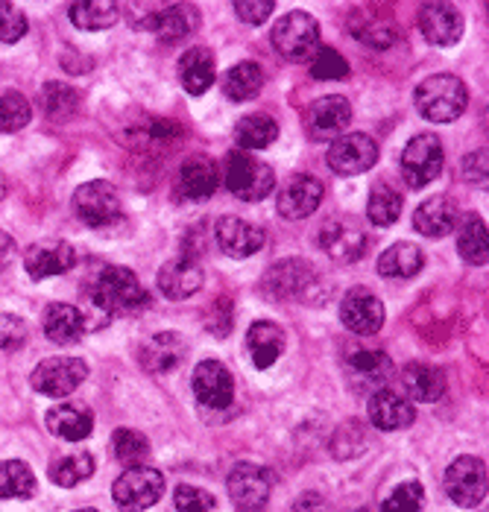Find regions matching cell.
Masks as SVG:
<instances>
[{"mask_svg":"<svg viewBox=\"0 0 489 512\" xmlns=\"http://www.w3.org/2000/svg\"><path fill=\"white\" fill-rule=\"evenodd\" d=\"M320 249L337 264H355L367 255L369 237L355 220H328L317 235Z\"/></svg>","mask_w":489,"mask_h":512,"instance_id":"13","label":"cell"},{"mask_svg":"<svg viewBox=\"0 0 489 512\" xmlns=\"http://www.w3.org/2000/svg\"><path fill=\"white\" fill-rule=\"evenodd\" d=\"M311 77L320 82H334V79L349 77V62L334 50V47H323L311 56Z\"/></svg>","mask_w":489,"mask_h":512,"instance_id":"46","label":"cell"},{"mask_svg":"<svg viewBox=\"0 0 489 512\" xmlns=\"http://www.w3.org/2000/svg\"><path fill=\"white\" fill-rule=\"evenodd\" d=\"M270 41L287 62H311L320 50V24L308 12H287L282 21H276Z\"/></svg>","mask_w":489,"mask_h":512,"instance_id":"5","label":"cell"},{"mask_svg":"<svg viewBox=\"0 0 489 512\" xmlns=\"http://www.w3.org/2000/svg\"><path fill=\"white\" fill-rule=\"evenodd\" d=\"M164 495V474L153 466H132L115 480L112 498L123 512L150 510Z\"/></svg>","mask_w":489,"mask_h":512,"instance_id":"6","label":"cell"},{"mask_svg":"<svg viewBox=\"0 0 489 512\" xmlns=\"http://www.w3.org/2000/svg\"><path fill=\"white\" fill-rule=\"evenodd\" d=\"M443 161H446V153H443L440 138L431 132H422L410 138L402 153V176L413 191H419L443 173Z\"/></svg>","mask_w":489,"mask_h":512,"instance_id":"8","label":"cell"},{"mask_svg":"<svg viewBox=\"0 0 489 512\" xmlns=\"http://www.w3.org/2000/svg\"><path fill=\"white\" fill-rule=\"evenodd\" d=\"M323 182L308 176V173H293L282 185L279 199H276V208L285 220H305L311 217L320 202H323Z\"/></svg>","mask_w":489,"mask_h":512,"instance_id":"18","label":"cell"},{"mask_svg":"<svg viewBox=\"0 0 489 512\" xmlns=\"http://www.w3.org/2000/svg\"><path fill=\"white\" fill-rule=\"evenodd\" d=\"M463 179L475 188H487V150L463 158Z\"/></svg>","mask_w":489,"mask_h":512,"instance_id":"52","label":"cell"},{"mask_svg":"<svg viewBox=\"0 0 489 512\" xmlns=\"http://www.w3.org/2000/svg\"><path fill=\"white\" fill-rule=\"evenodd\" d=\"M367 413L369 425L378 428V431H384V434L402 431V428L413 425V419H416V410H413V401H410L408 395L393 393L387 387L369 395Z\"/></svg>","mask_w":489,"mask_h":512,"instance_id":"20","label":"cell"},{"mask_svg":"<svg viewBox=\"0 0 489 512\" xmlns=\"http://www.w3.org/2000/svg\"><path fill=\"white\" fill-rule=\"evenodd\" d=\"M349 120H352L349 100L340 97V94H331V97L314 100L305 109V132L314 141H331V138H340L343 135V129L349 126Z\"/></svg>","mask_w":489,"mask_h":512,"instance_id":"17","label":"cell"},{"mask_svg":"<svg viewBox=\"0 0 489 512\" xmlns=\"http://www.w3.org/2000/svg\"><path fill=\"white\" fill-rule=\"evenodd\" d=\"M326 161L337 176H358L378 161V144L364 132H343L328 147Z\"/></svg>","mask_w":489,"mask_h":512,"instance_id":"14","label":"cell"},{"mask_svg":"<svg viewBox=\"0 0 489 512\" xmlns=\"http://www.w3.org/2000/svg\"><path fill=\"white\" fill-rule=\"evenodd\" d=\"M200 24V15L191 3H167V6H159L156 18H153V33L156 39L167 41H182L188 39Z\"/></svg>","mask_w":489,"mask_h":512,"instance_id":"29","label":"cell"},{"mask_svg":"<svg viewBox=\"0 0 489 512\" xmlns=\"http://www.w3.org/2000/svg\"><path fill=\"white\" fill-rule=\"evenodd\" d=\"M211 311H217V319H208V322H211L208 328H211L217 337H226V334L232 331V302L220 296V299H214Z\"/></svg>","mask_w":489,"mask_h":512,"instance_id":"53","label":"cell"},{"mask_svg":"<svg viewBox=\"0 0 489 512\" xmlns=\"http://www.w3.org/2000/svg\"><path fill=\"white\" fill-rule=\"evenodd\" d=\"M41 112L50 120H71L80 112V94L71 85L62 82H47L39 94Z\"/></svg>","mask_w":489,"mask_h":512,"instance_id":"37","label":"cell"},{"mask_svg":"<svg viewBox=\"0 0 489 512\" xmlns=\"http://www.w3.org/2000/svg\"><path fill=\"white\" fill-rule=\"evenodd\" d=\"M74 264H77V252L65 240H41L24 252V270L39 281L50 276H62V273L74 270Z\"/></svg>","mask_w":489,"mask_h":512,"instance_id":"19","label":"cell"},{"mask_svg":"<svg viewBox=\"0 0 489 512\" xmlns=\"http://www.w3.org/2000/svg\"><path fill=\"white\" fill-rule=\"evenodd\" d=\"M317 284H320V276L311 264L290 258V261H279L276 267L267 270V276L261 281V290L267 299L293 302V299H311Z\"/></svg>","mask_w":489,"mask_h":512,"instance_id":"9","label":"cell"},{"mask_svg":"<svg viewBox=\"0 0 489 512\" xmlns=\"http://www.w3.org/2000/svg\"><path fill=\"white\" fill-rule=\"evenodd\" d=\"M220 164L208 156H194L182 161L179 173H176V191L182 199L200 202L208 199L220 188Z\"/></svg>","mask_w":489,"mask_h":512,"instance_id":"22","label":"cell"},{"mask_svg":"<svg viewBox=\"0 0 489 512\" xmlns=\"http://www.w3.org/2000/svg\"><path fill=\"white\" fill-rule=\"evenodd\" d=\"M402 384L410 398L422 404H434L446 395V375L428 363H408L402 369Z\"/></svg>","mask_w":489,"mask_h":512,"instance_id":"32","label":"cell"},{"mask_svg":"<svg viewBox=\"0 0 489 512\" xmlns=\"http://www.w3.org/2000/svg\"><path fill=\"white\" fill-rule=\"evenodd\" d=\"M285 331L270 322V319H258L249 325V334H246V349L249 357L258 369H270L279 357L285 355Z\"/></svg>","mask_w":489,"mask_h":512,"instance_id":"27","label":"cell"},{"mask_svg":"<svg viewBox=\"0 0 489 512\" xmlns=\"http://www.w3.org/2000/svg\"><path fill=\"white\" fill-rule=\"evenodd\" d=\"M39 480L24 460H0V498H33Z\"/></svg>","mask_w":489,"mask_h":512,"instance_id":"38","label":"cell"},{"mask_svg":"<svg viewBox=\"0 0 489 512\" xmlns=\"http://www.w3.org/2000/svg\"><path fill=\"white\" fill-rule=\"evenodd\" d=\"M425 267V252L416 243H393L378 255V273L384 278H413Z\"/></svg>","mask_w":489,"mask_h":512,"instance_id":"33","label":"cell"},{"mask_svg":"<svg viewBox=\"0 0 489 512\" xmlns=\"http://www.w3.org/2000/svg\"><path fill=\"white\" fill-rule=\"evenodd\" d=\"M203 281V264L197 261V255H179V258L167 261L162 270H159V278H156L159 290H162L167 299H173V302L194 296L203 287Z\"/></svg>","mask_w":489,"mask_h":512,"instance_id":"21","label":"cell"},{"mask_svg":"<svg viewBox=\"0 0 489 512\" xmlns=\"http://www.w3.org/2000/svg\"><path fill=\"white\" fill-rule=\"evenodd\" d=\"M293 512H331V507H328V501L320 492H305V495L293 504Z\"/></svg>","mask_w":489,"mask_h":512,"instance_id":"54","label":"cell"},{"mask_svg":"<svg viewBox=\"0 0 489 512\" xmlns=\"http://www.w3.org/2000/svg\"><path fill=\"white\" fill-rule=\"evenodd\" d=\"M264 88V71L258 62H238L235 68L226 71L223 77V91L229 100L235 103H244V100H252L258 97V91Z\"/></svg>","mask_w":489,"mask_h":512,"instance_id":"36","label":"cell"},{"mask_svg":"<svg viewBox=\"0 0 489 512\" xmlns=\"http://www.w3.org/2000/svg\"><path fill=\"white\" fill-rule=\"evenodd\" d=\"M68 15H71L74 27H80V30H109L118 21L121 6L109 3V0H85V3H71Z\"/></svg>","mask_w":489,"mask_h":512,"instance_id":"39","label":"cell"},{"mask_svg":"<svg viewBox=\"0 0 489 512\" xmlns=\"http://www.w3.org/2000/svg\"><path fill=\"white\" fill-rule=\"evenodd\" d=\"M74 512H97V510H74Z\"/></svg>","mask_w":489,"mask_h":512,"instance_id":"57","label":"cell"},{"mask_svg":"<svg viewBox=\"0 0 489 512\" xmlns=\"http://www.w3.org/2000/svg\"><path fill=\"white\" fill-rule=\"evenodd\" d=\"M0 197H3V176H0Z\"/></svg>","mask_w":489,"mask_h":512,"instance_id":"56","label":"cell"},{"mask_svg":"<svg viewBox=\"0 0 489 512\" xmlns=\"http://www.w3.org/2000/svg\"><path fill=\"white\" fill-rule=\"evenodd\" d=\"M226 489L238 510L255 512L273 495V474L258 463H238L226 477Z\"/></svg>","mask_w":489,"mask_h":512,"instance_id":"12","label":"cell"},{"mask_svg":"<svg viewBox=\"0 0 489 512\" xmlns=\"http://www.w3.org/2000/svg\"><path fill=\"white\" fill-rule=\"evenodd\" d=\"M413 103L419 115L431 123H451L457 120L469 106V91L454 74H434L422 79L413 91Z\"/></svg>","mask_w":489,"mask_h":512,"instance_id":"2","label":"cell"},{"mask_svg":"<svg viewBox=\"0 0 489 512\" xmlns=\"http://www.w3.org/2000/svg\"><path fill=\"white\" fill-rule=\"evenodd\" d=\"M85 302H88V311H80V314L85 319V331H88V328H100L115 314H135V311L147 308L150 293L132 270L103 267L88 281Z\"/></svg>","mask_w":489,"mask_h":512,"instance_id":"1","label":"cell"},{"mask_svg":"<svg viewBox=\"0 0 489 512\" xmlns=\"http://www.w3.org/2000/svg\"><path fill=\"white\" fill-rule=\"evenodd\" d=\"M364 451H367V431L361 422H346L343 428H337V434L331 439V454L337 460H352Z\"/></svg>","mask_w":489,"mask_h":512,"instance_id":"44","label":"cell"},{"mask_svg":"<svg viewBox=\"0 0 489 512\" xmlns=\"http://www.w3.org/2000/svg\"><path fill=\"white\" fill-rule=\"evenodd\" d=\"M276 138H279V123L270 115H246L235 126V141L244 153L267 150Z\"/></svg>","mask_w":489,"mask_h":512,"instance_id":"35","label":"cell"},{"mask_svg":"<svg viewBox=\"0 0 489 512\" xmlns=\"http://www.w3.org/2000/svg\"><path fill=\"white\" fill-rule=\"evenodd\" d=\"M340 319L352 334L372 337L384 325V302L367 287H352L340 302Z\"/></svg>","mask_w":489,"mask_h":512,"instance_id":"15","label":"cell"},{"mask_svg":"<svg viewBox=\"0 0 489 512\" xmlns=\"http://www.w3.org/2000/svg\"><path fill=\"white\" fill-rule=\"evenodd\" d=\"M15 252H18V246H15V240L6 235L3 229H0V273L15 261Z\"/></svg>","mask_w":489,"mask_h":512,"instance_id":"55","label":"cell"},{"mask_svg":"<svg viewBox=\"0 0 489 512\" xmlns=\"http://www.w3.org/2000/svg\"><path fill=\"white\" fill-rule=\"evenodd\" d=\"M217 246L229 255V258H249L264 246V232L252 223H246L241 217H220L214 226Z\"/></svg>","mask_w":489,"mask_h":512,"instance_id":"24","label":"cell"},{"mask_svg":"<svg viewBox=\"0 0 489 512\" xmlns=\"http://www.w3.org/2000/svg\"><path fill=\"white\" fill-rule=\"evenodd\" d=\"M27 36V15L15 6L0 0V44H15Z\"/></svg>","mask_w":489,"mask_h":512,"instance_id":"48","label":"cell"},{"mask_svg":"<svg viewBox=\"0 0 489 512\" xmlns=\"http://www.w3.org/2000/svg\"><path fill=\"white\" fill-rule=\"evenodd\" d=\"M402 214V194L384 182H375L367 199V217L372 226H393Z\"/></svg>","mask_w":489,"mask_h":512,"instance_id":"41","label":"cell"},{"mask_svg":"<svg viewBox=\"0 0 489 512\" xmlns=\"http://www.w3.org/2000/svg\"><path fill=\"white\" fill-rule=\"evenodd\" d=\"M487 486V463L481 457H457L446 469V492H449L451 501L463 510L484 504Z\"/></svg>","mask_w":489,"mask_h":512,"instance_id":"10","label":"cell"},{"mask_svg":"<svg viewBox=\"0 0 489 512\" xmlns=\"http://www.w3.org/2000/svg\"><path fill=\"white\" fill-rule=\"evenodd\" d=\"M112 448H115V457L121 460L123 466H141L147 457H150V442H147V436L138 434V431H132V428H121V431H115L112 436Z\"/></svg>","mask_w":489,"mask_h":512,"instance_id":"43","label":"cell"},{"mask_svg":"<svg viewBox=\"0 0 489 512\" xmlns=\"http://www.w3.org/2000/svg\"><path fill=\"white\" fill-rule=\"evenodd\" d=\"M27 343V325L21 316L0 314V352L12 355V352H21Z\"/></svg>","mask_w":489,"mask_h":512,"instance_id":"50","label":"cell"},{"mask_svg":"<svg viewBox=\"0 0 489 512\" xmlns=\"http://www.w3.org/2000/svg\"><path fill=\"white\" fill-rule=\"evenodd\" d=\"M425 507V489L422 483L408 480V483H399L384 501H381V512H422Z\"/></svg>","mask_w":489,"mask_h":512,"instance_id":"45","label":"cell"},{"mask_svg":"<svg viewBox=\"0 0 489 512\" xmlns=\"http://www.w3.org/2000/svg\"><path fill=\"white\" fill-rule=\"evenodd\" d=\"M457 226V208L449 197L425 199L413 211V229L425 237H446Z\"/></svg>","mask_w":489,"mask_h":512,"instance_id":"30","label":"cell"},{"mask_svg":"<svg viewBox=\"0 0 489 512\" xmlns=\"http://www.w3.org/2000/svg\"><path fill=\"white\" fill-rule=\"evenodd\" d=\"M50 480L62 489L80 486L91 474H94V457L88 451H77V454H65L59 460L50 463Z\"/></svg>","mask_w":489,"mask_h":512,"instance_id":"40","label":"cell"},{"mask_svg":"<svg viewBox=\"0 0 489 512\" xmlns=\"http://www.w3.org/2000/svg\"><path fill=\"white\" fill-rule=\"evenodd\" d=\"M44 419H47L50 434L65 439V442H82L94 431V413L88 407L71 404V401H62V404L50 407Z\"/></svg>","mask_w":489,"mask_h":512,"instance_id":"26","label":"cell"},{"mask_svg":"<svg viewBox=\"0 0 489 512\" xmlns=\"http://www.w3.org/2000/svg\"><path fill=\"white\" fill-rule=\"evenodd\" d=\"M33 120V106L18 91H0V132H18Z\"/></svg>","mask_w":489,"mask_h":512,"instance_id":"42","label":"cell"},{"mask_svg":"<svg viewBox=\"0 0 489 512\" xmlns=\"http://www.w3.org/2000/svg\"><path fill=\"white\" fill-rule=\"evenodd\" d=\"M419 33L428 44L451 47L463 36V15L451 3H425L419 9Z\"/></svg>","mask_w":489,"mask_h":512,"instance_id":"23","label":"cell"},{"mask_svg":"<svg viewBox=\"0 0 489 512\" xmlns=\"http://www.w3.org/2000/svg\"><path fill=\"white\" fill-rule=\"evenodd\" d=\"M235 12H238V18L244 21V24H252V27H258V24H264L273 12H276V3L273 0H249V3H235Z\"/></svg>","mask_w":489,"mask_h":512,"instance_id":"51","label":"cell"},{"mask_svg":"<svg viewBox=\"0 0 489 512\" xmlns=\"http://www.w3.org/2000/svg\"><path fill=\"white\" fill-rule=\"evenodd\" d=\"M220 179L229 188V194L238 197L241 202H261V199L273 194V185H276L273 167L267 161L252 158L244 150H235V153L226 156Z\"/></svg>","mask_w":489,"mask_h":512,"instance_id":"3","label":"cell"},{"mask_svg":"<svg viewBox=\"0 0 489 512\" xmlns=\"http://www.w3.org/2000/svg\"><path fill=\"white\" fill-rule=\"evenodd\" d=\"M185 360V340L173 331H164V334H156L150 337L147 343H141L138 349V363L144 372L150 375H167L173 372L179 363Z\"/></svg>","mask_w":489,"mask_h":512,"instance_id":"25","label":"cell"},{"mask_svg":"<svg viewBox=\"0 0 489 512\" xmlns=\"http://www.w3.org/2000/svg\"><path fill=\"white\" fill-rule=\"evenodd\" d=\"M217 79V65H214V56L211 50L205 47H191L182 59H179V82L188 94L200 97L205 94Z\"/></svg>","mask_w":489,"mask_h":512,"instance_id":"31","label":"cell"},{"mask_svg":"<svg viewBox=\"0 0 489 512\" xmlns=\"http://www.w3.org/2000/svg\"><path fill=\"white\" fill-rule=\"evenodd\" d=\"M364 24V21H361ZM352 33H355V39L364 41L369 47H378V50H384V47H390L393 41H396V27H393V21H387V18H378V21H369L364 27H352Z\"/></svg>","mask_w":489,"mask_h":512,"instance_id":"49","label":"cell"},{"mask_svg":"<svg viewBox=\"0 0 489 512\" xmlns=\"http://www.w3.org/2000/svg\"><path fill=\"white\" fill-rule=\"evenodd\" d=\"M74 211L85 226L91 229H109L115 226L123 217V205L118 191L103 182V179H94V182H85L77 188L74 194Z\"/></svg>","mask_w":489,"mask_h":512,"instance_id":"7","label":"cell"},{"mask_svg":"<svg viewBox=\"0 0 489 512\" xmlns=\"http://www.w3.org/2000/svg\"><path fill=\"white\" fill-rule=\"evenodd\" d=\"M41 328H44V334H47L50 343H56V346H71V343H80L82 340V334H85V319H82L80 308L53 302V305H47L44 314H41Z\"/></svg>","mask_w":489,"mask_h":512,"instance_id":"28","label":"cell"},{"mask_svg":"<svg viewBox=\"0 0 489 512\" xmlns=\"http://www.w3.org/2000/svg\"><path fill=\"white\" fill-rule=\"evenodd\" d=\"M173 504H176L179 512H217V498L211 492L200 489V486H191V483L176 486Z\"/></svg>","mask_w":489,"mask_h":512,"instance_id":"47","label":"cell"},{"mask_svg":"<svg viewBox=\"0 0 489 512\" xmlns=\"http://www.w3.org/2000/svg\"><path fill=\"white\" fill-rule=\"evenodd\" d=\"M191 387H194L197 401L208 410H226L235 398V378L220 360H203L194 369Z\"/></svg>","mask_w":489,"mask_h":512,"instance_id":"16","label":"cell"},{"mask_svg":"<svg viewBox=\"0 0 489 512\" xmlns=\"http://www.w3.org/2000/svg\"><path fill=\"white\" fill-rule=\"evenodd\" d=\"M457 252H460V258H463L466 264H472V267H484V264H487V223H484L478 214H466V217L460 220Z\"/></svg>","mask_w":489,"mask_h":512,"instance_id":"34","label":"cell"},{"mask_svg":"<svg viewBox=\"0 0 489 512\" xmlns=\"http://www.w3.org/2000/svg\"><path fill=\"white\" fill-rule=\"evenodd\" d=\"M88 378V363L80 357H47L30 375L33 390L50 398H65L74 390H80V384Z\"/></svg>","mask_w":489,"mask_h":512,"instance_id":"11","label":"cell"},{"mask_svg":"<svg viewBox=\"0 0 489 512\" xmlns=\"http://www.w3.org/2000/svg\"><path fill=\"white\" fill-rule=\"evenodd\" d=\"M396 366L387 352L381 349H367V346H358V343H349L343 346V375H346V384L355 390V393H378L390 384Z\"/></svg>","mask_w":489,"mask_h":512,"instance_id":"4","label":"cell"}]
</instances>
